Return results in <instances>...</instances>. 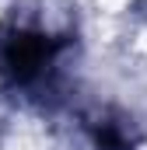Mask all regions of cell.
<instances>
[{
	"label": "cell",
	"mask_w": 147,
	"mask_h": 150,
	"mask_svg": "<svg viewBox=\"0 0 147 150\" xmlns=\"http://www.w3.org/2000/svg\"><path fill=\"white\" fill-rule=\"evenodd\" d=\"M4 70L11 77H18V80H28L32 74H39L42 67H46V59H49V42L35 32H18V35L7 38V45H4Z\"/></svg>",
	"instance_id": "1"
}]
</instances>
